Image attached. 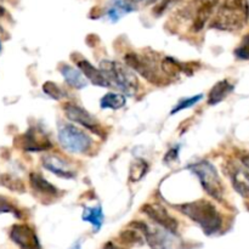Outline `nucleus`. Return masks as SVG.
<instances>
[{"instance_id":"26","label":"nucleus","mask_w":249,"mask_h":249,"mask_svg":"<svg viewBox=\"0 0 249 249\" xmlns=\"http://www.w3.org/2000/svg\"><path fill=\"white\" fill-rule=\"evenodd\" d=\"M43 90L48 96H50L53 100H61L63 97H66V92L63 91L62 88L58 87L57 84H55L53 82H46L44 83Z\"/></svg>"},{"instance_id":"28","label":"nucleus","mask_w":249,"mask_h":249,"mask_svg":"<svg viewBox=\"0 0 249 249\" xmlns=\"http://www.w3.org/2000/svg\"><path fill=\"white\" fill-rule=\"evenodd\" d=\"M235 56L240 60L249 61V34L243 36L240 45L235 49Z\"/></svg>"},{"instance_id":"29","label":"nucleus","mask_w":249,"mask_h":249,"mask_svg":"<svg viewBox=\"0 0 249 249\" xmlns=\"http://www.w3.org/2000/svg\"><path fill=\"white\" fill-rule=\"evenodd\" d=\"M180 0H160V2H158L155 6V9H153V15L160 16V15L164 14L169 7H172L173 5H175Z\"/></svg>"},{"instance_id":"35","label":"nucleus","mask_w":249,"mask_h":249,"mask_svg":"<svg viewBox=\"0 0 249 249\" xmlns=\"http://www.w3.org/2000/svg\"><path fill=\"white\" fill-rule=\"evenodd\" d=\"M71 249H82V248H80V245H79V243H75V245L73 246V247L71 248Z\"/></svg>"},{"instance_id":"30","label":"nucleus","mask_w":249,"mask_h":249,"mask_svg":"<svg viewBox=\"0 0 249 249\" xmlns=\"http://www.w3.org/2000/svg\"><path fill=\"white\" fill-rule=\"evenodd\" d=\"M0 213H14L17 218H19L18 211L2 197H0Z\"/></svg>"},{"instance_id":"11","label":"nucleus","mask_w":249,"mask_h":249,"mask_svg":"<svg viewBox=\"0 0 249 249\" xmlns=\"http://www.w3.org/2000/svg\"><path fill=\"white\" fill-rule=\"evenodd\" d=\"M10 238L21 249H41L36 231L28 225L17 224L10 231Z\"/></svg>"},{"instance_id":"32","label":"nucleus","mask_w":249,"mask_h":249,"mask_svg":"<svg viewBox=\"0 0 249 249\" xmlns=\"http://www.w3.org/2000/svg\"><path fill=\"white\" fill-rule=\"evenodd\" d=\"M241 162H242V164L249 170V155L248 153H243V155L241 156Z\"/></svg>"},{"instance_id":"5","label":"nucleus","mask_w":249,"mask_h":249,"mask_svg":"<svg viewBox=\"0 0 249 249\" xmlns=\"http://www.w3.org/2000/svg\"><path fill=\"white\" fill-rule=\"evenodd\" d=\"M126 66L130 67L134 72L138 73L142 78H145L148 83L155 85H162L165 83L164 74L160 72V67L157 61L147 55L130 53L124 56Z\"/></svg>"},{"instance_id":"3","label":"nucleus","mask_w":249,"mask_h":249,"mask_svg":"<svg viewBox=\"0 0 249 249\" xmlns=\"http://www.w3.org/2000/svg\"><path fill=\"white\" fill-rule=\"evenodd\" d=\"M100 70L107 78L109 84L118 88L121 91L128 96H134L138 94L139 82L133 70L128 66L111 60H104L100 62Z\"/></svg>"},{"instance_id":"12","label":"nucleus","mask_w":249,"mask_h":249,"mask_svg":"<svg viewBox=\"0 0 249 249\" xmlns=\"http://www.w3.org/2000/svg\"><path fill=\"white\" fill-rule=\"evenodd\" d=\"M21 146L24 151L28 152H41V151H48L51 148V141L46 136L45 133L40 131L36 128H31L26 134L19 138Z\"/></svg>"},{"instance_id":"24","label":"nucleus","mask_w":249,"mask_h":249,"mask_svg":"<svg viewBox=\"0 0 249 249\" xmlns=\"http://www.w3.org/2000/svg\"><path fill=\"white\" fill-rule=\"evenodd\" d=\"M119 240L123 245L128 246H136V245H142L143 241L140 233L136 230H124L119 233Z\"/></svg>"},{"instance_id":"20","label":"nucleus","mask_w":249,"mask_h":249,"mask_svg":"<svg viewBox=\"0 0 249 249\" xmlns=\"http://www.w3.org/2000/svg\"><path fill=\"white\" fill-rule=\"evenodd\" d=\"M160 70H162L163 74L167 77H178L180 73L182 72H189V66L185 63L179 62L175 58L170 57V56H165L162 61H160Z\"/></svg>"},{"instance_id":"15","label":"nucleus","mask_w":249,"mask_h":249,"mask_svg":"<svg viewBox=\"0 0 249 249\" xmlns=\"http://www.w3.org/2000/svg\"><path fill=\"white\" fill-rule=\"evenodd\" d=\"M77 66L78 68L82 71L83 74L85 75V78H87L88 80H90L94 85L101 88L111 87V84H109V82L107 80V78L105 77V74L102 73V71L100 70V68H96L95 66H92L88 60L80 58V60L77 61Z\"/></svg>"},{"instance_id":"17","label":"nucleus","mask_w":249,"mask_h":249,"mask_svg":"<svg viewBox=\"0 0 249 249\" xmlns=\"http://www.w3.org/2000/svg\"><path fill=\"white\" fill-rule=\"evenodd\" d=\"M60 73L65 82L74 89H84L88 85V79L79 68H74L70 65H62L60 67Z\"/></svg>"},{"instance_id":"34","label":"nucleus","mask_w":249,"mask_h":249,"mask_svg":"<svg viewBox=\"0 0 249 249\" xmlns=\"http://www.w3.org/2000/svg\"><path fill=\"white\" fill-rule=\"evenodd\" d=\"M133 2H143V4H151V2L156 1V0H131Z\"/></svg>"},{"instance_id":"14","label":"nucleus","mask_w":249,"mask_h":249,"mask_svg":"<svg viewBox=\"0 0 249 249\" xmlns=\"http://www.w3.org/2000/svg\"><path fill=\"white\" fill-rule=\"evenodd\" d=\"M230 179L235 191L243 198H249V170L243 165L232 164L230 169Z\"/></svg>"},{"instance_id":"6","label":"nucleus","mask_w":249,"mask_h":249,"mask_svg":"<svg viewBox=\"0 0 249 249\" xmlns=\"http://www.w3.org/2000/svg\"><path fill=\"white\" fill-rule=\"evenodd\" d=\"M58 141L71 153H87L92 147V139L85 131L73 124L61 123L58 125Z\"/></svg>"},{"instance_id":"9","label":"nucleus","mask_w":249,"mask_h":249,"mask_svg":"<svg viewBox=\"0 0 249 249\" xmlns=\"http://www.w3.org/2000/svg\"><path fill=\"white\" fill-rule=\"evenodd\" d=\"M141 211L151 220H153L157 225H160V228L165 229V230L172 233H177L178 228H179V223H178V220L174 216L170 215L169 212L164 207L160 206V204L147 203L145 206H142Z\"/></svg>"},{"instance_id":"18","label":"nucleus","mask_w":249,"mask_h":249,"mask_svg":"<svg viewBox=\"0 0 249 249\" xmlns=\"http://www.w3.org/2000/svg\"><path fill=\"white\" fill-rule=\"evenodd\" d=\"M235 87L231 84L229 80L223 79L220 82L216 83L213 88L211 89L208 94V105L211 106H215V105L220 104L223 100H225L231 92L233 91Z\"/></svg>"},{"instance_id":"10","label":"nucleus","mask_w":249,"mask_h":249,"mask_svg":"<svg viewBox=\"0 0 249 249\" xmlns=\"http://www.w3.org/2000/svg\"><path fill=\"white\" fill-rule=\"evenodd\" d=\"M223 0H195L196 12H195L194 21H192L191 31L198 33L206 27L209 19L213 17V14L218 9Z\"/></svg>"},{"instance_id":"22","label":"nucleus","mask_w":249,"mask_h":249,"mask_svg":"<svg viewBox=\"0 0 249 249\" xmlns=\"http://www.w3.org/2000/svg\"><path fill=\"white\" fill-rule=\"evenodd\" d=\"M126 99L124 95L116 94V92H107L102 99L100 100V106L101 108L107 109H121L125 106Z\"/></svg>"},{"instance_id":"8","label":"nucleus","mask_w":249,"mask_h":249,"mask_svg":"<svg viewBox=\"0 0 249 249\" xmlns=\"http://www.w3.org/2000/svg\"><path fill=\"white\" fill-rule=\"evenodd\" d=\"M131 225L143 233L146 241L152 249H170L172 247V238L168 235L172 232L165 229H151L147 224L142 221H135V223H131Z\"/></svg>"},{"instance_id":"7","label":"nucleus","mask_w":249,"mask_h":249,"mask_svg":"<svg viewBox=\"0 0 249 249\" xmlns=\"http://www.w3.org/2000/svg\"><path fill=\"white\" fill-rule=\"evenodd\" d=\"M63 111H65L66 117H67L70 121L74 122V123L79 124L83 128L88 129L91 133L97 134L101 138L106 136L104 128L101 126L100 122L92 116L90 112H88L87 109L80 107L79 105L72 104V102H67V104L63 105Z\"/></svg>"},{"instance_id":"19","label":"nucleus","mask_w":249,"mask_h":249,"mask_svg":"<svg viewBox=\"0 0 249 249\" xmlns=\"http://www.w3.org/2000/svg\"><path fill=\"white\" fill-rule=\"evenodd\" d=\"M135 6L131 0H112L107 9V16L112 22H117L129 12L134 11Z\"/></svg>"},{"instance_id":"1","label":"nucleus","mask_w":249,"mask_h":249,"mask_svg":"<svg viewBox=\"0 0 249 249\" xmlns=\"http://www.w3.org/2000/svg\"><path fill=\"white\" fill-rule=\"evenodd\" d=\"M249 18L247 0H223L212 18L211 27L220 31L235 32L243 28Z\"/></svg>"},{"instance_id":"33","label":"nucleus","mask_w":249,"mask_h":249,"mask_svg":"<svg viewBox=\"0 0 249 249\" xmlns=\"http://www.w3.org/2000/svg\"><path fill=\"white\" fill-rule=\"evenodd\" d=\"M104 249H124V248L118 247V246L113 245V243H112V242H108V243H107V245H105Z\"/></svg>"},{"instance_id":"27","label":"nucleus","mask_w":249,"mask_h":249,"mask_svg":"<svg viewBox=\"0 0 249 249\" xmlns=\"http://www.w3.org/2000/svg\"><path fill=\"white\" fill-rule=\"evenodd\" d=\"M1 182L4 186H6L7 189L11 190V191H16V192H24V185L23 182L21 181L19 179L17 178L12 177V175L9 174H5L1 177Z\"/></svg>"},{"instance_id":"21","label":"nucleus","mask_w":249,"mask_h":249,"mask_svg":"<svg viewBox=\"0 0 249 249\" xmlns=\"http://www.w3.org/2000/svg\"><path fill=\"white\" fill-rule=\"evenodd\" d=\"M83 220L87 221V223H90L94 228L95 232L101 229L102 224H104V212H102V207L101 206H96V207H85L84 212H83L82 215Z\"/></svg>"},{"instance_id":"31","label":"nucleus","mask_w":249,"mask_h":249,"mask_svg":"<svg viewBox=\"0 0 249 249\" xmlns=\"http://www.w3.org/2000/svg\"><path fill=\"white\" fill-rule=\"evenodd\" d=\"M179 150H180V146H175V147L170 148V150L165 153L163 160H164L165 163H173L174 160H177L178 156H179Z\"/></svg>"},{"instance_id":"23","label":"nucleus","mask_w":249,"mask_h":249,"mask_svg":"<svg viewBox=\"0 0 249 249\" xmlns=\"http://www.w3.org/2000/svg\"><path fill=\"white\" fill-rule=\"evenodd\" d=\"M148 172V163L142 158H136L133 160L129 169V180L131 182H139L143 179L146 173Z\"/></svg>"},{"instance_id":"13","label":"nucleus","mask_w":249,"mask_h":249,"mask_svg":"<svg viewBox=\"0 0 249 249\" xmlns=\"http://www.w3.org/2000/svg\"><path fill=\"white\" fill-rule=\"evenodd\" d=\"M41 162H43V167L46 170L57 175V177L63 178V179H73L77 175L75 170L73 169L72 164L67 162L65 158L61 157V156L46 153L43 157V160H41Z\"/></svg>"},{"instance_id":"2","label":"nucleus","mask_w":249,"mask_h":249,"mask_svg":"<svg viewBox=\"0 0 249 249\" xmlns=\"http://www.w3.org/2000/svg\"><path fill=\"white\" fill-rule=\"evenodd\" d=\"M177 208L187 218L198 224L207 236L215 235L223 226V218L220 213L215 206L207 199L189 202L178 206Z\"/></svg>"},{"instance_id":"25","label":"nucleus","mask_w":249,"mask_h":249,"mask_svg":"<svg viewBox=\"0 0 249 249\" xmlns=\"http://www.w3.org/2000/svg\"><path fill=\"white\" fill-rule=\"evenodd\" d=\"M202 99H203V95L202 94L195 95V96H191V97H186V99H182L181 101H179L177 105H175V107L172 109L170 114H177L178 112L182 111V109L191 108V107L196 106Z\"/></svg>"},{"instance_id":"4","label":"nucleus","mask_w":249,"mask_h":249,"mask_svg":"<svg viewBox=\"0 0 249 249\" xmlns=\"http://www.w3.org/2000/svg\"><path fill=\"white\" fill-rule=\"evenodd\" d=\"M189 169L198 178L204 191L213 197L216 201H223L224 197V185L221 182L220 177L218 174L216 168L208 160L192 163L189 165Z\"/></svg>"},{"instance_id":"16","label":"nucleus","mask_w":249,"mask_h":249,"mask_svg":"<svg viewBox=\"0 0 249 249\" xmlns=\"http://www.w3.org/2000/svg\"><path fill=\"white\" fill-rule=\"evenodd\" d=\"M29 182H31L32 189L34 192L40 195L41 197H46V198H56L58 196V190L57 187L53 186V184L44 179L38 173H31L29 175Z\"/></svg>"}]
</instances>
